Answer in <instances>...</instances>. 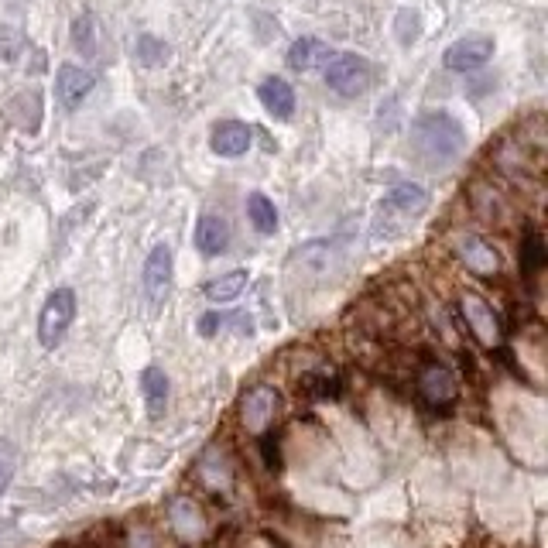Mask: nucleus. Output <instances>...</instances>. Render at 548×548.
Here are the masks:
<instances>
[{"label": "nucleus", "mask_w": 548, "mask_h": 548, "mask_svg": "<svg viewBox=\"0 0 548 548\" xmlns=\"http://www.w3.org/2000/svg\"><path fill=\"white\" fill-rule=\"evenodd\" d=\"M244 288H247V271H230V274H223V278L209 281L203 292L209 302H233Z\"/></svg>", "instance_id": "nucleus-20"}, {"label": "nucleus", "mask_w": 548, "mask_h": 548, "mask_svg": "<svg viewBox=\"0 0 548 548\" xmlns=\"http://www.w3.org/2000/svg\"><path fill=\"white\" fill-rule=\"evenodd\" d=\"M144 292L155 305H161L172 292V247L158 244L151 247L148 261H144Z\"/></svg>", "instance_id": "nucleus-8"}, {"label": "nucleus", "mask_w": 548, "mask_h": 548, "mask_svg": "<svg viewBox=\"0 0 548 548\" xmlns=\"http://www.w3.org/2000/svg\"><path fill=\"white\" fill-rule=\"evenodd\" d=\"M24 45H28V38H24L18 28H0V59L4 62L18 59L24 52Z\"/></svg>", "instance_id": "nucleus-23"}, {"label": "nucleus", "mask_w": 548, "mask_h": 548, "mask_svg": "<svg viewBox=\"0 0 548 548\" xmlns=\"http://www.w3.org/2000/svg\"><path fill=\"white\" fill-rule=\"evenodd\" d=\"M209 148L220 158H240L251 148V127L240 124V120H223L213 131V137H209Z\"/></svg>", "instance_id": "nucleus-12"}, {"label": "nucleus", "mask_w": 548, "mask_h": 548, "mask_svg": "<svg viewBox=\"0 0 548 548\" xmlns=\"http://www.w3.org/2000/svg\"><path fill=\"white\" fill-rule=\"evenodd\" d=\"M418 391H422V398L429 401L435 408H446L456 401L459 394V384H456V374L449 367L442 364H432L422 370V377H418Z\"/></svg>", "instance_id": "nucleus-11"}, {"label": "nucleus", "mask_w": 548, "mask_h": 548, "mask_svg": "<svg viewBox=\"0 0 548 548\" xmlns=\"http://www.w3.org/2000/svg\"><path fill=\"white\" fill-rule=\"evenodd\" d=\"M494 55V38L487 35H466L446 52V69L449 72H477L490 62Z\"/></svg>", "instance_id": "nucleus-7"}, {"label": "nucleus", "mask_w": 548, "mask_h": 548, "mask_svg": "<svg viewBox=\"0 0 548 548\" xmlns=\"http://www.w3.org/2000/svg\"><path fill=\"white\" fill-rule=\"evenodd\" d=\"M398 35H401V42L411 45L418 38V14L415 11H401L398 14Z\"/></svg>", "instance_id": "nucleus-25"}, {"label": "nucleus", "mask_w": 548, "mask_h": 548, "mask_svg": "<svg viewBox=\"0 0 548 548\" xmlns=\"http://www.w3.org/2000/svg\"><path fill=\"white\" fill-rule=\"evenodd\" d=\"M466 199H470L473 213H477L483 223L497 227V230H507V227H511V223H514V213H518V209L511 206V199H507L504 192L497 189L494 182H487V179H473L470 192H466Z\"/></svg>", "instance_id": "nucleus-4"}, {"label": "nucleus", "mask_w": 548, "mask_h": 548, "mask_svg": "<svg viewBox=\"0 0 548 548\" xmlns=\"http://www.w3.org/2000/svg\"><path fill=\"white\" fill-rule=\"evenodd\" d=\"M274 411H278V391L268 388V384H257V388L247 391L244 401H240V418H244L247 432H264V429H268Z\"/></svg>", "instance_id": "nucleus-10"}, {"label": "nucleus", "mask_w": 548, "mask_h": 548, "mask_svg": "<svg viewBox=\"0 0 548 548\" xmlns=\"http://www.w3.org/2000/svg\"><path fill=\"white\" fill-rule=\"evenodd\" d=\"M247 220L254 223L257 233L268 237V233L278 230V209H274V203L264 192H251V196H247Z\"/></svg>", "instance_id": "nucleus-19"}, {"label": "nucleus", "mask_w": 548, "mask_h": 548, "mask_svg": "<svg viewBox=\"0 0 548 548\" xmlns=\"http://www.w3.org/2000/svg\"><path fill=\"white\" fill-rule=\"evenodd\" d=\"M453 251L459 261H463L473 274H480V278L501 274V254L494 251V244L477 237V233H466V230L453 233Z\"/></svg>", "instance_id": "nucleus-6"}, {"label": "nucleus", "mask_w": 548, "mask_h": 548, "mask_svg": "<svg viewBox=\"0 0 548 548\" xmlns=\"http://www.w3.org/2000/svg\"><path fill=\"white\" fill-rule=\"evenodd\" d=\"M230 319L233 316H223V312H206V316L199 319V333H203V336H216Z\"/></svg>", "instance_id": "nucleus-26"}, {"label": "nucleus", "mask_w": 548, "mask_h": 548, "mask_svg": "<svg viewBox=\"0 0 548 548\" xmlns=\"http://www.w3.org/2000/svg\"><path fill=\"white\" fill-rule=\"evenodd\" d=\"M466 131L446 110H429L411 124V151L429 168H446L463 155Z\"/></svg>", "instance_id": "nucleus-1"}, {"label": "nucleus", "mask_w": 548, "mask_h": 548, "mask_svg": "<svg viewBox=\"0 0 548 548\" xmlns=\"http://www.w3.org/2000/svg\"><path fill=\"white\" fill-rule=\"evenodd\" d=\"M72 319H76V292L72 288H59V292L48 295V302L42 305V316H38V340L45 350H55L66 340Z\"/></svg>", "instance_id": "nucleus-3"}, {"label": "nucleus", "mask_w": 548, "mask_h": 548, "mask_svg": "<svg viewBox=\"0 0 548 548\" xmlns=\"http://www.w3.org/2000/svg\"><path fill=\"white\" fill-rule=\"evenodd\" d=\"M14 466H18V449H14L11 442H0V494L11 487Z\"/></svg>", "instance_id": "nucleus-24"}, {"label": "nucleus", "mask_w": 548, "mask_h": 548, "mask_svg": "<svg viewBox=\"0 0 548 548\" xmlns=\"http://www.w3.org/2000/svg\"><path fill=\"white\" fill-rule=\"evenodd\" d=\"M196 247H199V254H206V257H220V254H227V247H230V223L223 220V216H203L199 220V227H196Z\"/></svg>", "instance_id": "nucleus-14"}, {"label": "nucleus", "mask_w": 548, "mask_h": 548, "mask_svg": "<svg viewBox=\"0 0 548 548\" xmlns=\"http://www.w3.org/2000/svg\"><path fill=\"white\" fill-rule=\"evenodd\" d=\"M134 55H137V62H141V66H158V62H165L168 48L161 45L158 38L144 35V38H137V48H134Z\"/></svg>", "instance_id": "nucleus-22"}, {"label": "nucleus", "mask_w": 548, "mask_h": 548, "mask_svg": "<svg viewBox=\"0 0 548 548\" xmlns=\"http://www.w3.org/2000/svg\"><path fill=\"white\" fill-rule=\"evenodd\" d=\"M141 394H144V405H148L151 418H161L168 408V377L161 367H148L141 374Z\"/></svg>", "instance_id": "nucleus-16"}, {"label": "nucleus", "mask_w": 548, "mask_h": 548, "mask_svg": "<svg viewBox=\"0 0 548 548\" xmlns=\"http://www.w3.org/2000/svg\"><path fill=\"white\" fill-rule=\"evenodd\" d=\"M329 48L319 42V38H298L292 45V52H288V66L295 72H312V69H322V62H326Z\"/></svg>", "instance_id": "nucleus-18"}, {"label": "nucleus", "mask_w": 548, "mask_h": 548, "mask_svg": "<svg viewBox=\"0 0 548 548\" xmlns=\"http://www.w3.org/2000/svg\"><path fill=\"white\" fill-rule=\"evenodd\" d=\"M384 206L394 209V213H405V216H418L425 206H429V192L415 182H398L394 189L388 192Z\"/></svg>", "instance_id": "nucleus-15"}, {"label": "nucleus", "mask_w": 548, "mask_h": 548, "mask_svg": "<svg viewBox=\"0 0 548 548\" xmlns=\"http://www.w3.org/2000/svg\"><path fill=\"white\" fill-rule=\"evenodd\" d=\"M93 86H96V76L83 66L66 62V66H59V72H55V100H59L66 110H76L79 103L90 96Z\"/></svg>", "instance_id": "nucleus-9"}, {"label": "nucleus", "mask_w": 548, "mask_h": 548, "mask_svg": "<svg viewBox=\"0 0 548 548\" xmlns=\"http://www.w3.org/2000/svg\"><path fill=\"white\" fill-rule=\"evenodd\" d=\"M459 309H463L466 326H470V333L477 336L480 346L494 350V346L501 343V319H497L494 305H490L487 298L477 292H463L459 295Z\"/></svg>", "instance_id": "nucleus-5"}, {"label": "nucleus", "mask_w": 548, "mask_h": 548, "mask_svg": "<svg viewBox=\"0 0 548 548\" xmlns=\"http://www.w3.org/2000/svg\"><path fill=\"white\" fill-rule=\"evenodd\" d=\"M257 100L264 103V110H268L274 120H288L295 114V90L281 76L264 79V83L257 86Z\"/></svg>", "instance_id": "nucleus-13"}, {"label": "nucleus", "mask_w": 548, "mask_h": 548, "mask_svg": "<svg viewBox=\"0 0 548 548\" xmlns=\"http://www.w3.org/2000/svg\"><path fill=\"white\" fill-rule=\"evenodd\" d=\"M518 264H521V274H538L545 271L548 264V247H545V237L538 230H525L521 233V244H518Z\"/></svg>", "instance_id": "nucleus-17"}, {"label": "nucleus", "mask_w": 548, "mask_h": 548, "mask_svg": "<svg viewBox=\"0 0 548 548\" xmlns=\"http://www.w3.org/2000/svg\"><path fill=\"white\" fill-rule=\"evenodd\" d=\"M72 38H76L79 52L100 55V48H96V18H93V14H79L76 28H72Z\"/></svg>", "instance_id": "nucleus-21"}, {"label": "nucleus", "mask_w": 548, "mask_h": 548, "mask_svg": "<svg viewBox=\"0 0 548 548\" xmlns=\"http://www.w3.org/2000/svg\"><path fill=\"white\" fill-rule=\"evenodd\" d=\"M322 76H326L329 90H336L340 96H360L374 83V66H370L364 55L329 52L326 62H322Z\"/></svg>", "instance_id": "nucleus-2"}]
</instances>
